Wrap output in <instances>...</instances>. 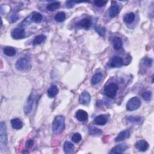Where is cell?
Instances as JSON below:
<instances>
[{"mask_svg":"<svg viewBox=\"0 0 154 154\" xmlns=\"http://www.w3.org/2000/svg\"><path fill=\"white\" fill-rule=\"evenodd\" d=\"M65 127V119L63 116H57L53 122L52 130L55 134H59L64 130Z\"/></svg>","mask_w":154,"mask_h":154,"instance_id":"6da1fadb","label":"cell"},{"mask_svg":"<svg viewBox=\"0 0 154 154\" xmlns=\"http://www.w3.org/2000/svg\"><path fill=\"white\" fill-rule=\"evenodd\" d=\"M16 68L20 71H27L30 69L31 65L29 60L25 57H21L15 64Z\"/></svg>","mask_w":154,"mask_h":154,"instance_id":"7a4b0ae2","label":"cell"},{"mask_svg":"<svg viewBox=\"0 0 154 154\" xmlns=\"http://www.w3.org/2000/svg\"><path fill=\"white\" fill-rule=\"evenodd\" d=\"M118 89L119 87L117 84L116 83H110L104 88V94L107 96L113 99L116 96Z\"/></svg>","mask_w":154,"mask_h":154,"instance_id":"3957f363","label":"cell"},{"mask_svg":"<svg viewBox=\"0 0 154 154\" xmlns=\"http://www.w3.org/2000/svg\"><path fill=\"white\" fill-rule=\"evenodd\" d=\"M141 106V101L139 98L134 97L128 100L126 104V109L128 111H133L137 110Z\"/></svg>","mask_w":154,"mask_h":154,"instance_id":"277c9868","label":"cell"},{"mask_svg":"<svg viewBox=\"0 0 154 154\" xmlns=\"http://www.w3.org/2000/svg\"><path fill=\"white\" fill-rule=\"evenodd\" d=\"M36 95L35 92H33L29 96L28 100L26 102V104H25L23 109L24 112L26 114H29L31 113L33 107L34 101L36 100Z\"/></svg>","mask_w":154,"mask_h":154,"instance_id":"5b68a950","label":"cell"},{"mask_svg":"<svg viewBox=\"0 0 154 154\" xmlns=\"http://www.w3.org/2000/svg\"><path fill=\"white\" fill-rule=\"evenodd\" d=\"M0 143L2 146H5L7 143V128L5 123H0Z\"/></svg>","mask_w":154,"mask_h":154,"instance_id":"8992f818","label":"cell"},{"mask_svg":"<svg viewBox=\"0 0 154 154\" xmlns=\"http://www.w3.org/2000/svg\"><path fill=\"white\" fill-rule=\"evenodd\" d=\"M11 35L14 39H22L25 37V32L23 28L17 27L13 30Z\"/></svg>","mask_w":154,"mask_h":154,"instance_id":"52a82bcc","label":"cell"},{"mask_svg":"<svg viewBox=\"0 0 154 154\" xmlns=\"http://www.w3.org/2000/svg\"><path fill=\"white\" fill-rule=\"evenodd\" d=\"M123 65V59L119 56H114L111 58L109 65L111 67H120Z\"/></svg>","mask_w":154,"mask_h":154,"instance_id":"ba28073f","label":"cell"},{"mask_svg":"<svg viewBox=\"0 0 154 154\" xmlns=\"http://www.w3.org/2000/svg\"><path fill=\"white\" fill-rule=\"evenodd\" d=\"M88 117V113L83 110H78L75 113V117L80 122L87 121Z\"/></svg>","mask_w":154,"mask_h":154,"instance_id":"9c48e42d","label":"cell"},{"mask_svg":"<svg viewBox=\"0 0 154 154\" xmlns=\"http://www.w3.org/2000/svg\"><path fill=\"white\" fill-rule=\"evenodd\" d=\"M92 25V21L89 18H84L76 23V25L80 28L88 30Z\"/></svg>","mask_w":154,"mask_h":154,"instance_id":"30bf717a","label":"cell"},{"mask_svg":"<svg viewBox=\"0 0 154 154\" xmlns=\"http://www.w3.org/2000/svg\"><path fill=\"white\" fill-rule=\"evenodd\" d=\"M90 99H91L90 95L87 92H84L80 96L79 102L82 105H88L90 103Z\"/></svg>","mask_w":154,"mask_h":154,"instance_id":"8fae6325","label":"cell"},{"mask_svg":"<svg viewBox=\"0 0 154 154\" xmlns=\"http://www.w3.org/2000/svg\"><path fill=\"white\" fill-rule=\"evenodd\" d=\"M109 117L106 114H101L96 117L94 119V122L98 125H105L108 122Z\"/></svg>","mask_w":154,"mask_h":154,"instance_id":"7c38bea8","label":"cell"},{"mask_svg":"<svg viewBox=\"0 0 154 154\" xmlns=\"http://www.w3.org/2000/svg\"><path fill=\"white\" fill-rule=\"evenodd\" d=\"M135 146L139 150L142 152H145L148 149L149 147V144L146 141L142 140L138 141L136 143Z\"/></svg>","mask_w":154,"mask_h":154,"instance_id":"4fadbf2b","label":"cell"},{"mask_svg":"<svg viewBox=\"0 0 154 154\" xmlns=\"http://www.w3.org/2000/svg\"><path fill=\"white\" fill-rule=\"evenodd\" d=\"M128 146L125 144H119V145L114 146L110 151V153H122L126 149H128Z\"/></svg>","mask_w":154,"mask_h":154,"instance_id":"5bb4252c","label":"cell"},{"mask_svg":"<svg viewBox=\"0 0 154 154\" xmlns=\"http://www.w3.org/2000/svg\"><path fill=\"white\" fill-rule=\"evenodd\" d=\"M130 135H131V133L129 130L123 131L118 134L117 137L115 139V142H122L126 139L129 138L130 137Z\"/></svg>","mask_w":154,"mask_h":154,"instance_id":"9a60e30c","label":"cell"},{"mask_svg":"<svg viewBox=\"0 0 154 154\" xmlns=\"http://www.w3.org/2000/svg\"><path fill=\"white\" fill-rule=\"evenodd\" d=\"M119 12H120L119 6L117 4H113L110 7L109 9V16L110 18H114L119 13Z\"/></svg>","mask_w":154,"mask_h":154,"instance_id":"2e32d148","label":"cell"},{"mask_svg":"<svg viewBox=\"0 0 154 154\" xmlns=\"http://www.w3.org/2000/svg\"><path fill=\"white\" fill-rule=\"evenodd\" d=\"M59 90L57 86H56V85L51 86L47 91L48 96L50 98H53L59 93Z\"/></svg>","mask_w":154,"mask_h":154,"instance_id":"e0dca14e","label":"cell"},{"mask_svg":"<svg viewBox=\"0 0 154 154\" xmlns=\"http://www.w3.org/2000/svg\"><path fill=\"white\" fill-rule=\"evenodd\" d=\"M63 149H64V151L66 153L70 154V153H72L73 152L74 146L71 142L66 141L64 143Z\"/></svg>","mask_w":154,"mask_h":154,"instance_id":"ac0fdd59","label":"cell"},{"mask_svg":"<svg viewBox=\"0 0 154 154\" xmlns=\"http://www.w3.org/2000/svg\"><path fill=\"white\" fill-rule=\"evenodd\" d=\"M113 43L114 49L119 50L123 47V41L120 37H115L113 39Z\"/></svg>","mask_w":154,"mask_h":154,"instance_id":"d6986e66","label":"cell"},{"mask_svg":"<svg viewBox=\"0 0 154 154\" xmlns=\"http://www.w3.org/2000/svg\"><path fill=\"white\" fill-rule=\"evenodd\" d=\"M11 125L15 130H20L23 126L22 122L18 118L12 119L11 120Z\"/></svg>","mask_w":154,"mask_h":154,"instance_id":"ffe728a7","label":"cell"},{"mask_svg":"<svg viewBox=\"0 0 154 154\" xmlns=\"http://www.w3.org/2000/svg\"><path fill=\"white\" fill-rule=\"evenodd\" d=\"M89 132L91 136H99L101 134H102V131L101 130L92 125L89 126Z\"/></svg>","mask_w":154,"mask_h":154,"instance_id":"44dd1931","label":"cell"},{"mask_svg":"<svg viewBox=\"0 0 154 154\" xmlns=\"http://www.w3.org/2000/svg\"><path fill=\"white\" fill-rule=\"evenodd\" d=\"M4 53L9 57H13L16 55V51L13 47L6 46L4 48Z\"/></svg>","mask_w":154,"mask_h":154,"instance_id":"7402d4cb","label":"cell"},{"mask_svg":"<svg viewBox=\"0 0 154 154\" xmlns=\"http://www.w3.org/2000/svg\"><path fill=\"white\" fill-rule=\"evenodd\" d=\"M135 15L134 13H130L125 15L123 17V21L126 23H131L135 19Z\"/></svg>","mask_w":154,"mask_h":154,"instance_id":"603a6c76","label":"cell"},{"mask_svg":"<svg viewBox=\"0 0 154 154\" xmlns=\"http://www.w3.org/2000/svg\"><path fill=\"white\" fill-rule=\"evenodd\" d=\"M46 37L45 36H44L43 34L38 35V36H36L35 38L34 39V40L33 42V45H40L43 42H45L46 40Z\"/></svg>","mask_w":154,"mask_h":154,"instance_id":"cb8c5ba5","label":"cell"},{"mask_svg":"<svg viewBox=\"0 0 154 154\" xmlns=\"http://www.w3.org/2000/svg\"><path fill=\"white\" fill-rule=\"evenodd\" d=\"M60 6V3L59 2H57V1L53 2L47 5L46 9L48 11L53 12V11H55L56 10H57V9H59Z\"/></svg>","mask_w":154,"mask_h":154,"instance_id":"d4e9b609","label":"cell"},{"mask_svg":"<svg viewBox=\"0 0 154 154\" xmlns=\"http://www.w3.org/2000/svg\"><path fill=\"white\" fill-rule=\"evenodd\" d=\"M102 78V74L101 73H96L92 76L91 82L93 85H95L99 83Z\"/></svg>","mask_w":154,"mask_h":154,"instance_id":"484cf974","label":"cell"},{"mask_svg":"<svg viewBox=\"0 0 154 154\" xmlns=\"http://www.w3.org/2000/svg\"><path fill=\"white\" fill-rule=\"evenodd\" d=\"M31 19L36 23L40 22L42 20V15L40 13L34 12L31 16Z\"/></svg>","mask_w":154,"mask_h":154,"instance_id":"4316f807","label":"cell"},{"mask_svg":"<svg viewBox=\"0 0 154 154\" xmlns=\"http://www.w3.org/2000/svg\"><path fill=\"white\" fill-rule=\"evenodd\" d=\"M143 119L142 117L140 116H128L127 117V120L130 122V123H140L142 121Z\"/></svg>","mask_w":154,"mask_h":154,"instance_id":"83f0119b","label":"cell"},{"mask_svg":"<svg viewBox=\"0 0 154 154\" xmlns=\"http://www.w3.org/2000/svg\"><path fill=\"white\" fill-rule=\"evenodd\" d=\"M54 19L57 22H63V21L65 20L66 14L63 12H60L56 15V16L54 17Z\"/></svg>","mask_w":154,"mask_h":154,"instance_id":"f1b7e54d","label":"cell"},{"mask_svg":"<svg viewBox=\"0 0 154 154\" xmlns=\"http://www.w3.org/2000/svg\"><path fill=\"white\" fill-rule=\"evenodd\" d=\"M82 140V136L80 133H75L72 136V140L75 143H78L81 142Z\"/></svg>","mask_w":154,"mask_h":154,"instance_id":"f546056e","label":"cell"},{"mask_svg":"<svg viewBox=\"0 0 154 154\" xmlns=\"http://www.w3.org/2000/svg\"><path fill=\"white\" fill-rule=\"evenodd\" d=\"M95 30L101 36H104L106 32V29L104 27H100L98 26L95 27Z\"/></svg>","mask_w":154,"mask_h":154,"instance_id":"4dcf8cb0","label":"cell"},{"mask_svg":"<svg viewBox=\"0 0 154 154\" xmlns=\"http://www.w3.org/2000/svg\"><path fill=\"white\" fill-rule=\"evenodd\" d=\"M143 98L146 100V101H149L150 100L151 97H152V92L149 90L144 92L143 95H142Z\"/></svg>","mask_w":154,"mask_h":154,"instance_id":"1f68e13d","label":"cell"},{"mask_svg":"<svg viewBox=\"0 0 154 154\" xmlns=\"http://www.w3.org/2000/svg\"><path fill=\"white\" fill-rule=\"evenodd\" d=\"M142 63H143V65H144L147 67H150L152 65V60L149 58H146L142 60Z\"/></svg>","mask_w":154,"mask_h":154,"instance_id":"d6a6232c","label":"cell"},{"mask_svg":"<svg viewBox=\"0 0 154 154\" xmlns=\"http://www.w3.org/2000/svg\"><path fill=\"white\" fill-rule=\"evenodd\" d=\"M107 3V1H94V4L96 7H103Z\"/></svg>","mask_w":154,"mask_h":154,"instance_id":"836d02e7","label":"cell"},{"mask_svg":"<svg viewBox=\"0 0 154 154\" xmlns=\"http://www.w3.org/2000/svg\"><path fill=\"white\" fill-rule=\"evenodd\" d=\"M34 145V141L32 139H29L28 140L26 143H25V146L27 148L30 149L32 148Z\"/></svg>","mask_w":154,"mask_h":154,"instance_id":"e575fe53","label":"cell"},{"mask_svg":"<svg viewBox=\"0 0 154 154\" xmlns=\"http://www.w3.org/2000/svg\"><path fill=\"white\" fill-rule=\"evenodd\" d=\"M18 19H19V16L18 15H16V14L12 15L10 16V21L12 23L16 22L18 20Z\"/></svg>","mask_w":154,"mask_h":154,"instance_id":"d590c367","label":"cell"},{"mask_svg":"<svg viewBox=\"0 0 154 154\" xmlns=\"http://www.w3.org/2000/svg\"><path fill=\"white\" fill-rule=\"evenodd\" d=\"M74 3H75L74 1H66V6L67 8H72L74 6Z\"/></svg>","mask_w":154,"mask_h":154,"instance_id":"8d00e7d4","label":"cell"}]
</instances>
